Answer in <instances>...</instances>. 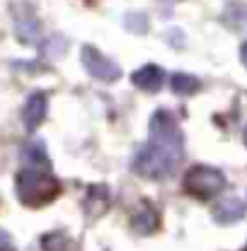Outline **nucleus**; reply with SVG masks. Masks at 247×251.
<instances>
[{"label":"nucleus","mask_w":247,"mask_h":251,"mask_svg":"<svg viewBox=\"0 0 247 251\" xmlns=\"http://www.w3.org/2000/svg\"><path fill=\"white\" fill-rule=\"evenodd\" d=\"M245 215V205L240 198H223L214 208V218L220 225H230V222H238V220Z\"/></svg>","instance_id":"obj_7"},{"label":"nucleus","mask_w":247,"mask_h":251,"mask_svg":"<svg viewBox=\"0 0 247 251\" xmlns=\"http://www.w3.org/2000/svg\"><path fill=\"white\" fill-rule=\"evenodd\" d=\"M155 222H157V218H155V213L151 210V208H143L136 218H133V227L138 229V232H153V227H155Z\"/></svg>","instance_id":"obj_10"},{"label":"nucleus","mask_w":247,"mask_h":251,"mask_svg":"<svg viewBox=\"0 0 247 251\" xmlns=\"http://www.w3.org/2000/svg\"><path fill=\"white\" fill-rule=\"evenodd\" d=\"M162 80H165V75L157 65H143L141 70L133 73V85L146 92H157L162 87Z\"/></svg>","instance_id":"obj_6"},{"label":"nucleus","mask_w":247,"mask_h":251,"mask_svg":"<svg viewBox=\"0 0 247 251\" xmlns=\"http://www.w3.org/2000/svg\"><path fill=\"white\" fill-rule=\"evenodd\" d=\"M44 116H46V94L44 92H34L27 99V104H25V109H22V121L25 126L34 130V128H39V124L44 121Z\"/></svg>","instance_id":"obj_5"},{"label":"nucleus","mask_w":247,"mask_h":251,"mask_svg":"<svg viewBox=\"0 0 247 251\" xmlns=\"http://www.w3.org/2000/svg\"><path fill=\"white\" fill-rule=\"evenodd\" d=\"M172 90L177 94H194L199 90V80L194 75H186V73H177L172 77Z\"/></svg>","instance_id":"obj_8"},{"label":"nucleus","mask_w":247,"mask_h":251,"mask_svg":"<svg viewBox=\"0 0 247 251\" xmlns=\"http://www.w3.org/2000/svg\"><path fill=\"white\" fill-rule=\"evenodd\" d=\"M83 65H85V70L97 77V80H102V82H114L119 75H122V70H119V65L114 61H109L104 53H99L97 49L93 46H83Z\"/></svg>","instance_id":"obj_4"},{"label":"nucleus","mask_w":247,"mask_h":251,"mask_svg":"<svg viewBox=\"0 0 247 251\" xmlns=\"http://www.w3.org/2000/svg\"><path fill=\"white\" fill-rule=\"evenodd\" d=\"M22 159L25 162H34V167H49V159H46V152H44V145L41 143H30L25 150H22Z\"/></svg>","instance_id":"obj_9"},{"label":"nucleus","mask_w":247,"mask_h":251,"mask_svg":"<svg viewBox=\"0 0 247 251\" xmlns=\"http://www.w3.org/2000/svg\"><path fill=\"white\" fill-rule=\"evenodd\" d=\"M59 191H61V184L54 174H49V169L27 167L17 174V198L30 208L51 203L59 196Z\"/></svg>","instance_id":"obj_2"},{"label":"nucleus","mask_w":247,"mask_h":251,"mask_svg":"<svg viewBox=\"0 0 247 251\" xmlns=\"http://www.w3.org/2000/svg\"><path fill=\"white\" fill-rule=\"evenodd\" d=\"M240 58H243V63L247 65V41L243 44V49H240Z\"/></svg>","instance_id":"obj_11"},{"label":"nucleus","mask_w":247,"mask_h":251,"mask_svg":"<svg viewBox=\"0 0 247 251\" xmlns=\"http://www.w3.org/2000/svg\"><path fill=\"white\" fill-rule=\"evenodd\" d=\"M185 157V135L175 116L165 109L155 111L151 119V140L136 152L133 169L146 179L170 176Z\"/></svg>","instance_id":"obj_1"},{"label":"nucleus","mask_w":247,"mask_h":251,"mask_svg":"<svg viewBox=\"0 0 247 251\" xmlns=\"http://www.w3.org/2000/svg\"><path fill=\"white\" fill-rule=\"evenodd\" d=\"M245 145H247V126H245Z\"/></svg>","instance_id":"obj_12"},{"label":"nucleus","mask_w":247,"mask_h":251,"mask_svg":"<svg viewBox=\"0 0 247 251\" xmlns=\"http://www.w3.org/2000/svg\"><path fill=\"white\" fill-rule=\"evenodd\" d=\"M225 186V176L214 167H194L185 176V188L196 198H214Z\"/></svg>","instance_id":"obj_3"}]
</instances>
